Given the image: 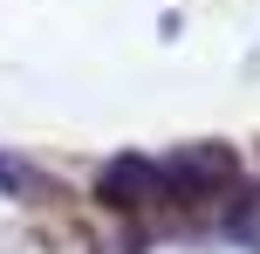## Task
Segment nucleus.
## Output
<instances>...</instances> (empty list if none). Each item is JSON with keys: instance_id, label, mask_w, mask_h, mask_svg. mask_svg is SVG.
I'll return each instance as SVG.
<instances>
[{"instance_id": "nucleus-3", "label": "nucleus", "mask_w": 260, "mask_h": 254, "mask_svg": "<svg viewBox=\"0 0 260 254\" xmlns=\"http://www.w3.org/2000/svg\"><path fill=\"white\" fill-rule=\"evenodd\" d=\"M0 192H41V172L21 165L14 151H0Z\"/></svg>"}, {"instance_id": "nucleus-2", "label": "nucleus", "mask_w": 260, "mask_h": 254, "mask_svg": "<svg viewBox=\"0 0 260 254\" xmlns=\"http://www.w3.org/2000/svg\"><path fill=\"white\" fill-rule=\"evenodd\" d=\"M212 234L233 241V247H247V254H260V186L233 192V200L219 206V220H212Z\"/></svg>"}, {"instance_id": "nucleus-1", "label": "nucleus", "mask_w": 260, "mask_h": 254, "mask_svg": "<svg viewBox=\"0 0 260 254\" xmlns=\"http://www.w3.org/2000/svg\"><path fill=\"white\" fill-rule=\"evenodd\" d=\"M96 200H103L110 213H123V220L171 213V179H165V158H144V151H130V158H110L103 172H96Z\"/></svg>"}]
</instances>
